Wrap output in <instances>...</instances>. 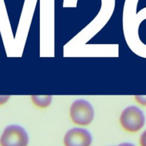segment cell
Masks as SVG:
<instances>
[{"mask_svg": "<svg viewBox=\"0 0 146 146\" xmlns=\"http://www.w3.org/2000/svg\"><path fill=\"white\" fill-rule=\"evenodd\" d=\"M69 115L71 121L80 126L89 125L94 119V109L89 101L77 99L71 104Z\"/></svg>", "mask_w": 146, "mask_h": 146, "instance_id": "obj_2", "label": "cell"}, {"mask_svg": "<svg viewBox=\"0 0 146 146\" xmlns=\"http://www.w3.org/2000/svg\"><path fill=\"white\" fill-rule=\"evenodd\" d=\"M9 98V96H0V105L6 104Z\"/></svg>", "mask_w": 146, "mask_h": 146, "instance_id": "obj_8", "label": "cell"}, {"mask_svg": "<svg viewBox=\"0 0 146 146\" xmlns=\"http://www.w3.org/2000/svg\"><path fill=\"white\" fill-rule=\"evenodd\" d=\"M92 135L84 128H73L66 133L64 138L65 146H91Z\"/></svg>", "mask_w": 146, "mask_h": 146, "instance_id": "obj_4", "label": "cell"}, {"mask_svg": "<svg viewBox=\"0 0 146 146\" xmlns=\"http://www.w3.org/2000/svg\"><path fill=\"white\" fill-rule=\"evenodd\" d=\"M135 99L141 106H146V96H135Z\"/></svg>", "mask_w": 146, "mask_h": 146, "instance_id": "obj_6", "label": "cell"}, {"mask_svg": "<svg viewBox=\"0 0 146 146\" xmlns=\"http://www.w3.org/2000/svg\"><path fill=\"white\" fill-rule=\"evenodd\" d=\"M119 122L124 131L135 133L143 128L145 117L141 108L136 106H129L121 112Z\"/></svg>", "mask_w": 146, "mask_h": 146, "instance_id": "obj_1", "label": "cell"}, {"mask_svg": "<svg viewBox=\"0 0 146 146\" xmlns=\"http://www.w3.org/2000/svg\"><path fill=\"white\" fill-rule=\"evenodd\" d=\"M140 146H146V130L141 135L139 140Z\"/></svg>", "mask_w": 146, "mask_h": 146, "instance_id": "obj_7", "label": "cell"}, {"mask_svg": "<svg viewBox=\"0 0 146 146\" xmlns=\"http://www.w3.org/2000/svg\"><path fill=\"white\" fill-rule=\"evenodd\" d=\"M29 135L21 125H9L4 128L0 137V146H27Z\"/></svg>", "mask_w": 146, "mask_h": 146, "instance_id": "obj_3", "label": "cell"}, {"mask_svg": "<svg viewBox=\"0 0 146 146\" xmlns=\"http://www.w3.org/2000/svg\"><path fill=\"white\" fill-rule=\"evenodd\" d=\"M116 146H135L133 143H123L119 144V145Z\"/></svg>", "mask_w": 146, "mask_h": 146, "instance_id": "obj_9", "label": "cell"}, {"mask_svg": "<svg viewBox=\"0 0 146 146\" xmlns=\"http://www.w3.org/2000/svg\"><path fill=\"white\" fill-rule=\"evenodd\" d=\"M31 101L34 106L40 108H46L51 104V96H31Z\"/></svg>", "mask_w": 146, "mask_h": 146, "instance_id": "obj_5", "label": "cell"}]
</instances>
